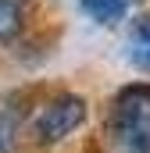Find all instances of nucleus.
I'll return each instance as SVG.
<instances>
[{"instance_id": "obj_4", "label": "nucleus", "mask_w": 150, "mask_h": 153, "mask_svg": "<svg viewBox=\"0 0 150 153\" xmlns=\"http://www.w3.org/2000/svg\"><path fill=\"white\" fill-rule=\"evenodd\" d=\"M132 4H136V0H79L82 14H89V18L100 22V25H118V22L129 14Z\"/></svg>"}, {"instance_id": "obj_1", "label": "nucleus", "mask_w": 150, "mask_h": 153, "mask_svg": "<svg viewBox=\"0 0 150 153\" xmlns=\"http://www.w3.org/2000/svg\"><path fill=\"white\" fill-rule=\"evenodd\" d=\"M107 135L114 153H150V85H129L118 93Z\"/></svg>"}, {"instance_id": "obj_2", "label": "nucleus", "mask_w": 150, "mask_h": 153, "mask_svg": "<svg viewBox=\"0 0 150 153\" xmlns=\"http://www.w3.org/2000/svg\"><path fill=\"white\" fill-rule=\"evenodd\" d=\"M86 121V100L75 93H57L54 100H46L39 107V114H32V143L39 146H54L61 139H68L75 128Z\"/></svg>"}, {"instance_id": "obj_3", "label": "nucleus", "mask_w": 150, "mask_h": 153, "mask_svg": "<svg viewBox=\"0 0 150 153\" xmlns=\"http://www.w3.org/2000/svg\"><path fill=\"white\" fill-rule=\"evenodd\" d=\"M129 61L140 71H150V18L147 14L132 18V25H129Z\"/></svg>"}, {"instance_id": "obj_5", "label": "nucleus", "mask_w": 150, "mask_h": 153, "mask_svg": "<svg viewBox=\"0 0 150 153\" xmlns=\"http://www.w3.org/2000/svg\"><path fill=\"white\" fill-rule=\"evenodd\" d=\"M25 29V0H0V43H14Z\"/></svg>"}]
</instances>
